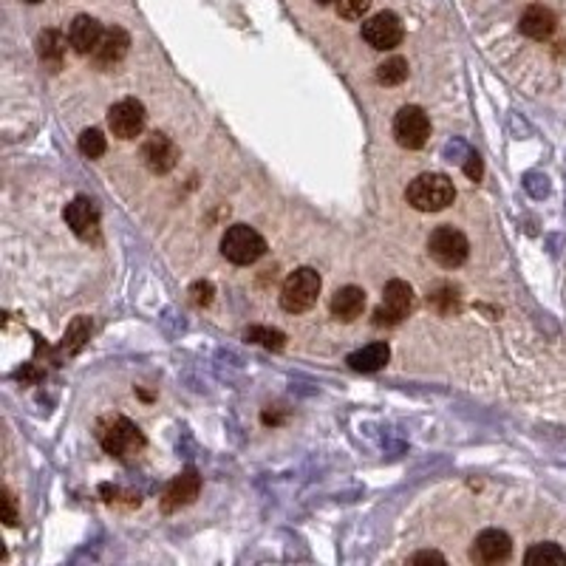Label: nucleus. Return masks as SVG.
Returning a JSON list of instances; mask_svg holds the SVG:
<instances>
[{
  "mask_svg": "<svg viewBox=\"0 0 566 566\" xmlns=\"http://www.w3.org/2000/svg\"><path fill=\"white\" fill-rule=\"evenodd\" d=\"M464 173H468V176H470L473 181H476V179L481 176V159H479L476 154H470V162H468V164H464Z\"/></svg>",
  "mask_w": 566,
  "mask_h": 566,
  "instance_id": "obj_28",
  "label": "nucleus"
},
{
  "mask_svg": "<svg viewBox=\"0 0 566 566\" xmlns=\"http://www.w3.org/2000/svg\"><path fill=\"white\" fill-rule=\"evenodd\" d=\"M266 253V241L258 229L246 227V224H232L224 238H221V255L236 263V266H249L255 263L258 258H263Z\"/></svg>",
  "mask_w": 566,
  "mask_h": 566,
  "instance_id": "obj_4",
  "label": "nucleus"
},
{
  "mask_svg": "<svg viewBox=\"0 0 566 566\" xmlns=\"http://www.w3.org/2000/svg\"><path fill=\"white\" fill-rule=\"evenodd\" d=\"M105 137H103V130H96V128H88V130H82L79 133V151L82 156H88V159H99L105 154Z\"/></svg>",
  "mask_w": 566,
  "mask_h": 566,
  "instance_id": "obj_24",
  "label": "nucleus"
},
{
  "mask_svg": "<svg viewBox=\"0 0 566 566\" xmlns=\"http://www.w3.org/2000/svg\"><path fill=\"white\" fill-rule=\"evenodd\" d=\"M512 553V541L507 532L502 529H485V532H479V538L473 544V561L476 563H502L507 561Z\"/></svg>",
  "mask_w": 566,
  "mask_h": 566,
  "instance_id": "obj_11",
  "label": "nucleus"
},
{
  "mask_svg": "<svg viewBox=\"0 0 566 566\" xmlns=\"http://www.w3.org/2000/svg\"><path fill=\"white\" fill-rule=\"evenodd\" d=\"M403 37H405L403 21L394 12H379L362 23V40L371 48H377V52H391V48L403 43Z\"/></svg>",
  "mask_w": 566,
  "mask_h": 566,
  "instance_id": "obj_8",
  "label": "nucleus"
},
{
  "mask_svg": "<svg viewBox=\"0 0 566 566\" xmlns=\"http://www.w3.org/2000/svg\"><path fill=\"white\" fill-rule=\"evenodd\" d=\"M69 37H62V31L57 29H46L43 35L37 37V52L46 62H52V65H60L62 57H65V48H69Z\"/></svg>",
  "mask_w": 566,
  "mask_h": 566,
  "instance_id": "obj_19",
  "label": "nucleus"
},
{
  "mask_svg": "<svg viewBox=\"0 0 566 566\" xmlns=\"http://www.w3.org/2000/svg\"><path fill=\"white\" fill-rule=\"evenodd\" d=\"M4 521H6V527L18 524V502H14L12 490H4Z\"/></svg>",
  "mask_w": 566,
  "mask_h": 566,
  "instance_id": "obj_26",
  "label": "nucleus"
},
{
  "mask_svg": "<svg viewBox=\"0 0 566 566\" xmlns=\"http://www.w3.org/2000/svg\"><path fill=\"white\" fill-rule=\"evenodd\" d=\"M413 289L405 280H388L386 289H382V304L374 312V326H396L403 323L408 314L413 312Z\"/></svg>",
  "mask_w": 566,
  "mask_h": 566,
  "instance_id": "obj_6",
  "label": "nucleus"
},
{
  "mask_svg": "<svg viewBox=\"0 0 566 566\" xmlns=\"http://www.w3.org/2000/svg\"><path fill=\"white\" fill-rule=\"evenodd\" d=\"M128 48H130V37H128V31L120 29V26H111L103 31V37H99L96 48H94V60L96 65H103V69H111V65L120 62L125 54H128Z\"/></svg>",
  "mask_w": 566,
  "mask_h": 566,
  "instance_id": "obj_14",
  "label": "nucleus"
},
{
  "mask_svg": "<svg viewBox=\"0 0 566 566\" xmlns=\"http://www.w3.org/2000/svg\"><path fill=\"white\" fill-rule=\"evenodd\" d=\"M394 137L396 142L408 147V151H420L430 139V120L420 105H405L399 108L394 120Z\"/></svg>",
  "mask_w": 566,
  "mask_h": 566,
  "instance_id": "obj_7",
  "label": "nucleus"
},
{
  "mask_svg": "<svg viewBox=\"0 0 566 566\" xmlns=\"http://www.w3.org/2000/svg\"><path fill=\"white\" fill-rule=\"evenodd\" d=\"M323 280L320 275L312 270V266H301V270H295L287 275L280 287V306L287 309L289 314H301L309 312L314 304H318V295H320Z\"/></svg>",
  "mask_w": 566,
  "mask_h": 566,
  "instance_id": "obj_3",
  "label": "nucleus"
},
{
  "mask_svg": "<svg viewBox=\"0 0 566 566\" xmlns=\"http://www.w3.org/2000/svg\"><path fill=\"white\" fill-rule=\"evenodd\" d=\"M103 23H99L96 18H91V14H77L71 29H69V40H71V48L77 54H94V48L99 43V37H103Z\"/></svg>",
  "mask_w": 566,
  "mask_h": 566,
  "instance_id": "obj_15",
  "label": "nucleus"
},
{
  "mask_svg": "<svg viewBox=\"0 0 566 566\" xmlns=\"http://www.w3.org/2000/svg\"><path fill=\"white\" fill-rule=\"evenodd\" d=\"M320 6H331V4H337V0H318Z\"/></svg>",
  "mask_w": 566,
  "mask_h": 566,
  "instance_id": "obj_30",
  "label": "nucleus"
},
{
  "mask_svg": "<svg viewBox=\"0 0 566 566\" xmlns=\"http://www.w3.org/2000/svg\"><path fill=\"white\" fill-rule=\"evenodd\" d=\"M29 4H40V0H29Z\"/></svg>",
  "mask_w": 566,
  "mask_h": 566,
  "instance_id": "obj_31",
  "label": "nucleus"
},
{
  "mask_svg": "<svg viewBox=\"0 0 566 566\" xmlns=\"http://www.w3.org/2000/svg\"><path fill=\"white\" fill-rule=\"evenodd\" d=\"M555 26H558L555 12L546 9V6H538V4L529 6V9L521 14V21H519L521 35L529 37V40H546V37L555 31Z\"/></svg>",
  "mask_w": 566,
  "mask_h": 566,
  "instance_id": "obj_16",
  "label": "nucleus"
},
{
  "mask_svg": "<svg viewBox=\"0 0 566 566\" xmlns=\"http://www.w3.org/2000/svg\"><path fill=\"white\" fill-rule=\"evenodd\" d=\"M524 563H529V566H549V563L566 566V553L558 544H536L532 549H527Z\"/></svg>",
  "mask_w": 566,
  "mask_h": 566,
  "instance_id": "obj_20",
  "label": "nucleus"
},
{
  "mask_svg": "<svg viewBox=\"0 0 566 566\" xmlns=\"http://www.w3.org/2000/svg\"><path fill=\"white\" fill-rule=\"evenodd\" d=\"M193 301H196V306H207L212 301V287H210V283H196V287H193Z\"/></svg>",
  "mask_w": 566,
  "mask_h": 566,
  "instance_id": "obj_27",
  "label": "nucleus"
},
{
  "mask_svg": "<svg viewBox=\"0 0 566 566\" xmlns=\"http://www.w3.org/2000/svg\"><path fill=\"white\" fill-rule=\"evenodd\" d=\"M377 79L382 86H399V82L408 79V60L403 57H391L377 69Z\"/></svg>",
  "mask_w": 566,
  "mask_h": 566,
  "instance_id": "obj_22",
  "label": "nucleus"
},
{
  "mask_svg": "<svg viewBox=\"0 0 566 566\" xmlns=\"http://www.w3.org/2000/svg\"><path fill=\"white\" fill-rule=\"evenodd\" d=\"M337 14L345 21H360L371 9V0H337Z\"/></svg>",
  "mask_w": 566,
  "mask_h": 566,
  "instance_id": "obj_25",
  "label": "nucleus"
},
{
  "mask_svg": "<svg viewBox=\"0 0 566 566\" xmlns=\"http://www.w3.org/2000/svg\"><path fill=\"white\" fill-rule=\"evenodd\" d=\"M142 159L154 173H168L179 162V147L164 133H151L142 145Z\"/></svg>",
  "mask_w": 566,
  "mask_h": 566,
  "instance_id": "obj_10",
  "label": "nucleus"
},
{
  "mask_svg": "<svg viewBox=\"0 0 566 566\" xmlns=\"http://www.w3.org/2000/svg\"><path fill=\"white\" fill-rule=\"evenodd\" d=\"M88 335H91V323H88V318H79L69 326V331H65V343H62V348L69 354H74V352H79L82 345H86V340H88Z\"/></svg>",
  "mask_w": 566,
  "mask_h": 566,
  "instance_id": "obj_23",
  "label": "nucleus"
},
{
  "mask_svg": "<svg viewBox=\"0 0 566 566\" xmlns=\"http://www.w3.org/2000/svg\"><path fill=\"white\" fill-rule=\"evenodd\" d=\"M405 198H408V204L420 212H439L454 204L456 187L445 173H422L408 185Z\"/></svg>",
  "mask_w": 566,
  "mask_h": 566,
  "instance_id": "obj_2",
  "label": "nucleus"
},
{
  "mask_svg": "<svg viewBox=\"0 0 566 566\" xmlns=\"http://www.w3.org/2000/svg\"><path fill=\"white\" fill-rule=\"evenodd\" d=\"M244 337L249 343H258L263 348H270V352H280L283 345H287V335L278 329H266V326H253V329H246L244 331Z\"/></svg>",
  "mask_w": 566,
  "mask_h": 566,
  "instance_id": "obj_21",
  "label": "nucleus"
},
{
  "mask_svg": "<svg viewBox=\"0 0 566 566\" xmlns=\"http://www.w3.org/2000/svg\"><path fill=\"white\" fill-rule=\"evenodd\" d=\"M365 309V292L360 287H343L331 295V314L343 323L357 320Z\"/></svg>",
  "mask_w": 566,
  "mask_h": 566,
  "instance_id": "obj_18",
  "label": "nucleus"
},
{
  "mask_svg": "<svg viewBox=\"0 0 566 566\" xmlns=\"http://www.w3.org/2000/svg\"><path fill=\"white\" fill-rule=\"evenodd\" d=\"M391 360V348L388 343H369V345H362L357 348V352L348 354V365H352L354 371H362V374H371V371H379V369H386Z\"/></svg>",
  "mask_w": 566,
  "mask_h": 566,
  "instance_id": "obj_17",
  "label": "nucleus"
},
{
  "mask_svg": "<svg viewBox=\"0 0 566 566\" xmlns=\"http://www.w3.org/2000/svg\"><path fill=\"white\" fill-rule=\"evenodd\" d=\"M428 253L439 266H445V270H456V266H462L464 261H468L470 244H468V238H464V232H459L451 224H445V227H437L434 232H430Z\"/></svg>",
  "mask_w": 566,
  "mask_h": 566,
  "instance_id": "obj_5",
  "label": "nucleus"
},
{
  "mask_svg": "<svg viewBox=\"0 0 566 566\" xmlns=\"http://www.w3.org/2000/svg\"><path fill=\"white\" fill-rule=\"evenodd\" d=\"M96 439L103 445L105 454H111L113 459H122V462H133L145 451L142 430L130 420H125V416H105V420H99Z\"/></svg>",
  "mask_w": 566,
  "mask_h": 566,
  "instance_id": "obj_1",
  "label": "nucleus"
},
{
  "mask_svg": "<svg viewBox=\"0 0 566 566\" xmlns=\"http://www.w3.org/2000/svg\"><path fill=\"white\" fill-rule=\"evenodd\" d=\"M198 490H202V479H198L196 470L179 473L168 485V490H164V495H162V510L164 512H176L181 507H187L193 498L198 495Z\"/></svg>",
  "mask_w": 566,
  "mask_h": 566,
  "instance_id": "obj_12",
  "label": "nucleus"
},
{
  "mask_svg": "<svg viewBox=\"0 0 566 566\" xmlns=\"http://www.w3.org/2000/svg\"><path fill=\"white\" fill-rule=\"evenodd\" d=\"M430 561H437V563H445V558L439 553H420V555H413L411 563H430Z\"/></svg>",
  "mask_w": 566,
  "mask_h": 566,
  "instance_id": "obj_29",
  "label": "nucleus"
},
{
  "mask_svg": "<svg viewBox=\"0 0 566 566\" xmlns=\"http://www.w3.org/2000/svg\"><path fill=\"white\" fill-rule=\"evenodd\" d=\"M62 219L79 238H94L96 229H99V210L94 207V202H91V198H86V196H77L74 202L65 207Z\"/></svg>",
  "mask_w": 566,
  "mask_h": 566,
  "instance_id": "obj_13",
  "label": "nucleus"
},
{
  "mask_svg": "<svg viewBox=\"0 0 566 566\" xmlns=\"http://www.w3.org/2000/svg\"><path fill=\"white\" fill-rule=\"evenodd\" d=\"M145 120H147L145 105L133 96L120 99V103L111 105V111H108V125L113 130V137H120V139H137L145 130Z\"/></svg>",
  "mask_w": 566,
  "mask_h": 566,
  "instance_id": "obj_9",
  "label": "nucleus"
}]
</instances>
